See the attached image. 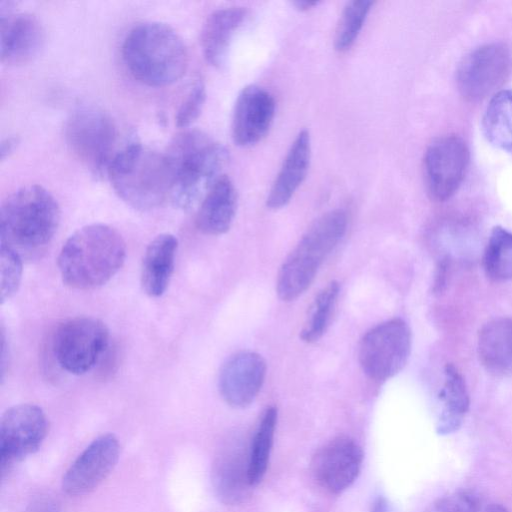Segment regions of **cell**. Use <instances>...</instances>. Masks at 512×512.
<instances>
[{"label": "cell", "mask_w": 512, "mask_h": 512, "mask_svg": "<svg viewBox=\"0 0 512 512\" xmlns=\"http://www.w3.org/2000/svg\"><path fill=\"white\" fill-rule=\"evenodd\" d=\"M470 153L467 143L456 134L434 139L424 155V176L430 197L445 201L460 187L468 170Z\"/></svg>", "instance_id": "cell-12"}, {"label": "cell", "mask_w": 512, "mask_h": 512, "mask_svg": "<svg viewBox=\"0 0 512 512\" xmlns=\"http://www.w3.org/2000/svg\"><path fill=\"white\" fill-rule=\"evenodd\" d=\"M479 361L495 376L512 373V318L498 317L487 321L477 337Z\"/></svg>", "instance_id": "cell-23"}, {"label": "cell", "mask_w": 512, "mask_h": 512, "mask_svg": "<svg viewBox=\"0 0 512 512\" xmlns=\"http://www.w3.org/2000/svg\"><path fill=\"white\" fill-rule=\"evenodd\" d=\"M237 210V191L227 175H221L201 200L196 214V226L204 234L226 233Z\"/></svg>", "instance_id": "cell-20"}, {"label": "cell", "mask_w": 512, "mask_h": 512, "mask_svg": "<svg viewBox=\"0 0 512 512\" xmlns=\"http://www.w3.org/2000/svg\"><path fill=\"white\" fill-rule=\"evenodd\" d=\"M120 455L114 434L96 437L72 462L62 478V489L70 496H82L95 490L113 471Z\"/></svg>", "instance_id": "cell-14"}, {"label": "cell", "mask_w": 512, "mask_h": 512, "mask_svg": "<svg viewBox=\"0 0 512 512\" xmlns=\"http://www.w3.org/2000/svg\"><path fill=\"white\" fill-rule=\"evenodd\" d=\"M178 239L170 233L157 235L146 247L141 265V285L150 297L162 296L174 272Z\"/></svg>", "instance_id": "cell-21"}, {"label": "cell", "mask_w": 512, "mask_h": 512, "mask_svg": "<svg viewBox=\"0 0 512 512\" xmlns=\"http://www.w3.org/2000/svg\"><path fill=\"white\" fill-rule=\"evenodd\" d=\"M109 344V330L94 317L78 316L62 322L52 338L58 365L68 373L83 375L100 361Z\"/></svg>", "instance_id": "cell-8"}, {"label": "cell", "mask_w": 512, "mask_h": 512, "mask_svg": "<svg viewBox=\"0 0 512 512\" xmlns=\"http://www.w3.org/2000/svg\"><path fill=\"white\" fill-rule=\"evenodd\" d=\"M48 419L35 404H18L7 409L0 421V464L2 476L42 445L48 432Z\"/></svg>", "instance_id": "cell-10"}, {"label": "cell", "mask_w": 512, "mask_h": 512, "mask_svg": "<svg viewBox=\"0 0 512 512\" xmlns=\"http://www.w3.org/2000/svg\"><path fill=\"white\" fill-rule=\"evenodd\" d=\"M106 175L117 195L137 210L157 208L170 196L171 173L165 154L136 139L117 153Z\"/></svg>", "instance_id": "cell-5"}, {"label": "cell", "mask_w": 512, "mask_h": 512, "mask_svg": "<svg viewBox=\"0 0 512 512\" xmlns=\"http://www.w3.org/2000/svg\"><path fill=\"white\" fill-rule=\"evenodd\" d=\"M248 458L249 448L239 441H228L218 450L211 466V483L222 503L238 505L249 497Z\"/></svg>", "instance_id": "cell-18"}, {"label": "cell", "mask_w": 512, "mask_h": 512, "mask_svg": "<svg viewBox=\"0 0 512 512\" xmlns=\"http://www.w3.org/2000/svg\"><path fill=\"white\" fill-rule=\"evenodd\" d=\"M408 324L394 318L371 328L361 339L358 358L364 373L376 381L387 380L406 365L411 352Z\"/></svg>", "instance_id": "cell-9"}, {"label": "cell", "mask_w": 512, "mask_h": 512, "mask_svg": "<svg viewBox=\"0 0 512 512\" xmlns=\"http://www.w3.org/2000/svg\"><path fill=\"white\" fill-rule=\"evenodd\" d=\"M22 257L13 249L1 245V302L10 299L18 290L22 278Z\"/></svg>", "instance_id": "cell-30"}, {"label": "cell", "mask_w": 512, "mask_h": 512, "mask_svg": "<svg viewBox=\"0 0 512 512\" xmlns=\"http://www.w3.org/2000/svg\"><path fill=\"white\" fill-rule=\"evenodd\" d=\"M49 512H57V511L53 510V511H49Z\"/></svg>", "instance_id": "cell-37"}, {"label": "cell", "mask_w": 512, "mask_h": 512, "mask_svg": "<svg viewBox=\"0 0 512 512\" xmlns=\"http://www.w3.org/2000/svg\"><path fill=\"white\" fill-rule=\"evenodd\" d=\"M338 294L339 284L336 281L330 282L318 293L300 333V338L304 342L314 343L323 336L329 325Z\"/></svg>", "instance_id": "cell-28"}, {"label": "cell", "mask_w": 512, "mask_h": 512, "mask_svg": "<svg viewBox=\"0 0 512 512\" xmlns=\"http://www.w3.org/2000/svg\"><path fill=\"white\" fill-rule=\"evenodd\" d=\"M18 139L16 137H7L1 142L0 147V154H1V160H4L6 157H8L15 148L17 147Z\"/></svg>", "instance_id": "cell-34"}, {"label": "cell", "mask_w": 512, "mask_h": 512, "mask_svg": "<svg viewBox=\"0 0 512 512\" xmlns=\"http://www.w3.org/2000/svg\"><path fill=\"white\" fill-rule=\"evenodd\" d=\"M362 463L361 446L348 436H338L315 452L310 469L322 489L331 494H341L358 478Z\"/></svg>", "instance_id": "cell-13"}, {"label": "cell", "mask_w": 512, "mask_h": 512, "mask_svg": "<svg viewBox=\"0 0 512 512\" xmlns=\"http://www.w3.org/2000/svg\"><path fill=\"white\" fill-rule=\"evenodd\" d=\"M483 269L494 282L512 280V232L496 226L492 229L483 254Z\"/></svg>", "instance_id": "cell-27"}, {"label": "cell", "mask_w": 512, "mask_h": 512, "mask_svg": "<svg viewBox=\"0 0 512 512\" xmlns=\"http://www.w3.org/2000/svg\"><path fill=\"white\" fill-rule=\"evenodd\" d=\"M478 497L471 491L459 490L438 499L430 512H479Z\"/></svg>", "instance_id": "cell-32"}, {"label": "cell", "mask_w": 512, "mask_h": 512, "mask_svg": "<svg viewBox=\"0 0 512 512\" xmlns=\"http://www.w3.org/2000/svg\"><path fill=\"white\" fill-rule=\"evenodd\" d=\"M60 207L40 185L24 186L9 195L0 209L1 245L22 259L45 249L59 227Z\"/></svg>", "instance_id": "cell-4"}, {"label": "cell", "mask_w": 512, "mask_h": 512, "mask_svg": "<svg viewBox=\"0 0 512 512\" xmlns=\"http://www.w3.org/2000/svg\"><path fill=\"white\" fill-rule=\"evenodd\" d=\"M277 409L266 408L261 416L249 446L248 475L252 487L264 478L271 455L277 424Z\"/></svg>", "instance_id": "cell-26"}, {"label": "cell", "mask_w": 512, "mask_h": 512, "mask_svg": "<svg viewBox=\"0 0 512 512\" xmlns=\"http://www.w3.org/2000/svg\"><path fill=\"white\" fill-rule=\"evenodd\" d=\"M126 244L113 227L94 223L71 234L57 259L63 283L76 290H92L106 284L123 266Z\"/></svg>", "instance_id": "cell-1"}, {"label": "cell", "mask_w": 512, "mask_h": 512, "mask_svg": "<svg viewBox=\"0 0 512 512\" xmlns=\"http://www.w3.org/2000/svg\"><path fill=\"white\" fill-rule=\"evenodd\" d=\"M311 159V139L307 130L298 133L283 161L266 199L270 209L287 205L306 178Z\"/></svg>", "instance_id": "cell-19"}, {"label": "cell", "mask_w": 512, "mask_h": 512, "mask_svg": "<svg viewBox=\"0 0 512 512\" xmlns=\"http://www.w3.org/2000/svg\"><path fill=\"white\" fill-rule=\"evenodd\" d=\"M370 512H397V510L386 497L378 496L373 500Z\"/></svg>", "instance_id": "cell-33"}, {"label": "cell", "mask_w": 512, "mask_h": 512, "mask_svg": "<svg viewBox=\"0 0 512 512\" xmlns=\"http://www.w3.org/2000/svg\"><path fill=\"white\" fill-rule=\"evenodd\" d=\"M122 58L135 79L152 87L178 81L189 62L181 36L162 22H144L132 28L124 39Z\"/></svg>", "instance_id": "cell-3"}, {"label": "cell", "mask_w": 512, "mask_h": 512, "mask_svg": "<svg viewBox=\"0 0 512 512\" xmlns=\"http://www.w3.org/2000/svg\"><path fill=\"white\" fill-rule=\"evenodd\" d=\"M266 363L261 355L243 351L230 357L222 366L218 387L223 400L234 408L249 406L264 383Z\"/></svg>", "instance_id": "cell-16"}, {"label": "cell", "mask_w": 512, "mask_h": 512, "mask_svg": "<svg viewBox=\"0 0 512 512\" xmlns=\"http://www.w3.org/2000/svg\"><path fill=\"white\" fill-rule=\"evenodd\" d=\"M275 116V101L264 88L244 87L233 110L231 132L236 145L249 147L261 141L268 133Z\"/></svg>", "instance_id": "cell-15"}, {"label": "cell", "mask_w": 512, "mask_h": 512, "mask_svg": "<svg viewBox=\"0 0 512 512\" xmlns=\"http://www.w3.org/2000/svg\"><path fill=\"white\" fill-rule=\"evenodd\" d=\"M347 222L346 212L335 209L306 230L278 272L276 290L281 300L293 301L310 287L323 261L343 238Z\"/></svg>", "instance_id": "cell-6"}, {"label": "cell", "mask_w": 512, "mask_h": 512, "mask_svg": "<svg viewBox=\"0 0 512 512\" xmlns=\"http://www.w3.org/2000/svg\"><path fill=\"white\" fill-rule=\"evenodd\" d=\"M482 130L494 147L512 154V89L500 90L490 99Z\"/></svg>", "instance_id": "cell-25"}, {"label": "cell", "mask_w": 512, "mask_h": 512, "mask_svg": "<svg viewBox=\"0 0 512 512\" xmlns=\"http://www.w3.org/2000/svg\"><path fill=\"white\" fill-rule=\"evenodd\" d=\"M65 139L76 158L93 174L106 175L120 146L119 131L114 119L94 105H80L65 124Z\"/></svg>", "instance_id": "cell-7"}, {"label": "cell", "mask_w": 512, "mask_h": 512, "mask_svg": "<svg viewBox=\"0 0 512 512\" xmlns=\"http://www.w3.org/2000/svg\"><path fill=\"white\" fill-rule=\"evenodd\" d=\"M317 4H318V1L298 0V1L293 2V5L301 11L309 10V9L313 8L314 6H317Z\"/></svg>", "instance_id": "cell-35"}, {"label": "cell", "mask_w": 512, "mask_h": 512, "mask_svg": "<svg viewBox=\"0 0 512 512\" xmlns=\"http://www.w3.org/2000/svg\"><path fill=\"white\" fill-rule=\"evenodd\" d=\"M247 17L244 7L231 6L213 11L201 31V47L206 61L220 67L224 64L232 39Z\"/></svg>", "instance_id": "cell-22"}, {"label": "cell", "mask_w": 512, "mask_h": 512, "mask_svg": "<svg viewBox=\"0 0 512 512\" xmlns=\"http://www.w3.org/2000/svg\"><path fill=\"white\" fill-rule=\"evenodd\" d=\"M0 6V55L7 65H22L36 58L45 41L40 21L30 13H12Z\"/></svg>", "instance_id": "cell-17"}, {"label": "cell", "mask_w": 512, "mask_h": 512, "mask_svg": "<svg viewBox=\"0 0 512 512\" xmlns=\"http://www.w3.org/2000/svg\"><path fill=\"white\" fill-rule=\"evenodd\" d=\"M485 512H509L504 506L500 504L490 505Z\"/></svg>", "instance_id": "cell-36"}, {"label": "cell", "mask_w": 512, "mask_h": 512, "mask_svg": "<svg viewBox=\"0 0 512 512\" xmlns=\"http://www.w3.org/2000/svg\"><path fill=\"white\" fill-rule=\"evenodd\" d=\"M511 68L508 46L503 43L482 45L460 63L456 77L458 90L467 101H481L502 86Z\"/></svg>", "instance_id": "cell-11"}, {"label": "cell", "mask_w": 512, "mask_h": 512, "mask_svg": "<svg viewBox=\"0 0 512 512\" xmlns=\"http://www.w3.org/2000/svg\"><path fill=\"white\" fill-rule=\"evenodd\" d=\"M372 6L373 2L368 0H353L345 5L335 30L334 47L337 51L345 52L352 47Z\"/></svg>", "instance_id": "cell-29"}, {"label": "cell", "mask_w": 512, "mask_h": 512, "mask_svg": "<svg viewBox=\"0 0 512 512\" xmlns=\"http://www.w3.org/2000/svg\"><path fill=\"white\" fill-rule=\"evenodd\" d=\"M444 377V385L439 394L443 405L436 426L440 435L456 432L462 425L470 405L465 380L457 367L446 364Z\"/></svg>", "instance_id": "cell-24"}, {"label": "cell", "mask_w": 512, "mask_h": 512, "mask_svg": "<svg viewBox=\"0 0 512 512\" xmlns=\"http://www.w3.org/2000/svg\"><path fill=\"white\" fill-rule=\"evenodd\" d=\"M206 100V88L202 79H197L182 102L176 115V125L187 128L200 116Z\"/></svg>", "instance_id": "cell-31"}, {"label": "cell", "mask_w": 512, "mask_h": 512, "mask_svg": "<svg viewBox=\"0 0 512 512\" xmlns=\"http://www.w3.org/2000/svg\"><path fill=\"white\" fill-rule=\"evenodd\" d=\"M164 154L171 173L169 198L183 210L200 204L228 160L226 148L198 130L178 134Z\"/></svg>", "instance_id": "cell-2"}]
</instances>
